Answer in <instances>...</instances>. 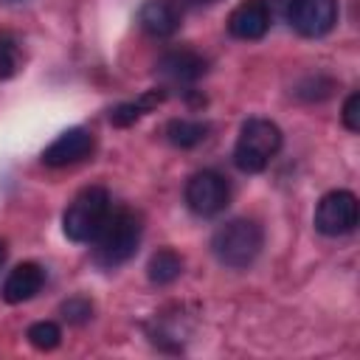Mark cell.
Instances as JSON below:
<instances>
[{
    "instance_id": "obj_4",
    "label": "cell",
    "mask_w": 360,
    "mask_h": 360,
    "mask_svg": "<svg viewBox=\"0 0 360 360\" xmlns=\"http://www.w3.org/2000/svg\"><path fill=\"white\" fill-rule=\"evenodd\" d=\"M264 245V233L253 219H231L211 236V250L225 267H248Z\"/></svg>"
},
{
    "instance_id": "obj_21",
    "label": "cell",
    "mask_w": 360,
    "mask_h": 360,
    "mask_svg": "<svg viewBox=\"0 0 360 360\" xmlns=\"http://www.w3.org/2000/svg\"><path fill=\"white\" fill-rule=\"evenodd\" d=\"M186 3H191V6H200V3H211V0H186Z\"/></svg>"
},
{
    "instance_id": "obj_3",
    "label": "cell",
    "mask_w": 360,
    "mask_h": 360,
    "mask_svg": "<svg viewBox=\"0 0 360 360\" xmlns=\"http://www.w3.org/2000/svg\"><path fill=\"white\" fill-rule=\"evenodd\" d=\"M281 149V129L270 118H248L233 146V163L239 172L259 174Z\"/></svg>"
},
{
    "instance_id": "obj_6",
    "label": "cell",
    "mask_w": 360,
    "mask_h": 360,
    "mask_svg": "<svg viewBox=\"0 0 360 360\" xmlns=\"http://www.w3.org/2000/svg\"><path fill=\"white\" fill-rule=\"evenodd\" d=\"M228 200H231V188H228V180L219 172L202 169V172L191 174L188 183H186V205L197 217H217V214H222Z\"/></svg>"
},
{
    "instance_id": "obj_13",
    "label": "cell",
    "mask_w": 360,
    "mask_h": 360,
    "mask_svg": "<svg viewBox=\"0 0 360 360\" xmlns=\"http://www.w3.org/2000/svg\"><path fill=\"white\" fill-rule=\"evenodd\" d=\"M180 273H183V259H180V253H174L172 248L155 250L152 259H149V264H146V276H149V281L158 284V287L172 284L174 278H180Z\"/></svg>"
},
{
    "instance_id": "obj_9",
    "label": "cell",
    "mask_w": 360,
    "mask_h": 360,
    "mask_svg": "<svg viewBox=\"0 0 360 360\" xmlns=\"http://www.w3.org/2000/svg\"><path fill=\"white\" fill-rule=\"evenodd\" d=\"M205 70H208L205 56H200L191 48H177L158 59V73L172 84H194L197 79L205 76Z\"/></svg>"
},
{
    "instance_id": "obj_17",
    "label": "cell",
    "mask_w": 360,
    "mask_h": 360,
    "mask_svg": "<svg viewBox=\"0 0 360 360\" xmlns=\"http://www.w3.org/2000/svg\"><path fill=\"white\" fill-rule=\"evenodd\" d=\"M59 312H62V318H65L68 323L82 326V323H87V321L93 318V304H90L84 295H73V298H68V301L59 307Z\"/></svg>"
},
{
    "instance_id": "obj_8",
    "label": "cell",
    "mask_w": 360,
    "mask_h": 360,
    "mask_svg": "<svg viewBox=\"0 0 360 360\" xmlns=\"http://www.w3.org/2000/svg\"><path fill=\"white\" fill-rule=\"evenodd\" d=\"M93 152V135L84 127H70L65 132H59L42 152V163L45 166H70L79 163L82 158H87Z\"/></svg>"
},
{
    "instance_id": "obj_16",
    "label": "cell",
    "mask_w": 360,
    "mask_h": 360,
    "mask_svg": "<svg viewBox=\"0 0 360 360\" xmlns=\"http://www.w3.org/2000/svg\"><path fill=\"white\" fill-rule=\"evenodd\" d=\"M25 338H28V343H31L34 349H39V352H51V349L59 346V340H62V329H59L53 321H37V323L28 326Z\"/></svg>"
},
{
    "instance_id": "obj_18",
    "label": "cell",
    "mask_w": 360,
    "mask_h": 360,
    "mask_svg": "<svg viewBox=\"0 0 360 360\" xmlns=\"http://www.w3.org/2000/svg\"><path fill=\"white\" fill-rule=\"evenodd\" d=\"M17 48L8 37L0 39V79H11L17 73Z\"/></svg>"
},
{
    "instance_id": "obj_7",
    "label": "cell",
    "mask_w": 360,
    "mask_h": 360,
    "mask_svg": "<svg viewBox=\"0 0 360 360\" xmlns=\"http://www.w3.org/2000/svg\"><path fill=\"white\" fill-rule=\"evenodd\" d=\"M287 20L301 37H323L338 22V0H290Z\"/></svg>"
},
{
    "instance_id": "obj_1",
    "label": "cell",
    "mask_w": 360,
    "mask_h": 360,
    "mask_svg": "<svg viewBox=\"0 0 360 360\" xmlns=\"http://www.w3.org/2000/svg\"><path fill=\"white\" fill-rule=\"evenodd\" d=\"M143 236V219L132 208H115L110 211L107 222L101 225L98 236L93 239V262L104 270H112L124 262H129L141 245Z\"/></svg>"
},
{
    "instance_id": "obj_12",
    "label": "cell",
    "mask_w": 360,
    "mask_h": 360,
    "mask_svg": "<svg viewBox=\"0 0 360 360\" xmlns=\"http://www.w3.org/2000/svg\"><path fill=\"white\" fill-rule=\"evenodd\" d=\"M138 22L149 37L166 39L180 28V14L169 0H143L138 8Z\"/></svg>"
},
{
    "instance_id": "obj_20",
    "label": "cell",
    "mask_w": 360,
    "mask_h": 360,
    "mask_svg": "<svg viewBox=\"0 0 360 360\" xmlns=\"http://www.w3.org/2000/svg\"><path fill=\"white\" fill-rule=\"evenodd\" d=\"M3 262H6V242L0 239V267H3Z\"/></svg>"
},
{
    "instance_id": "obj_14",
    "label": "cell",
    "mask_w": 360,
    "mask_h": 360,
    "mask_svg": "<svg viewBox=\"0 0 360 360\" xmlns=\"http://www.w3.org/2000/svg\"><path fill=\"white\" fill-rule=\"evenodd\" d=\"M163 90H146L143 96H138L135 101H124V104H118L112 112H110V121H112V127H132L141 115H146L152 107H158L160 101H163Z\"/></svg>"
},
{
    "instance_id": "obj_15",
    "label": "cell",
    "mask_w": 360,
    "mask_h": 360,
    "mask_svg": "<svg viewBox=\"0 0 360 360\" xmlns=\"http://www.w3.org/2000/svg\"><path fill=\"white\" fill-rule=\"evenodd\" d=\"M208 135V124L202 121H191V118H172L166 124V138L172 146H180V149H191L197 143H202Z\"/></svg>"
},
{
    "instance_id": "obj_11",
    "label": "cell",
    "mask_w": 360,
    "mask_h": 360,
    "mask_svg": "<svg viewBox=\"0 0 360 360\" xmlns=\"http://www.w3.org/2000/svg\"><path fill=\"white\" fill-rule=\"evenodd\" d=\"M45 284V270L37 264V262H22L17 264L6 281H3V301L6 304H22L28 298H34Z\"/></svg>"
},
{
    "instance_id": "obj_2",
    "label": "cell",
    "mask_w": 360,
    "mask_h": 360,
    "mask_svg": "<svg viewBox=\"0 0 360 360\" xmlns=\"http://www.w3.org/2000/svg\"><path fill=\"white\" fill-rule=\"evenodd\" d=\"M110 211H112V205H110L107 188L104 186H87L68 202V208L62 214V231L70 242L87 245L98 236Z\"/></svg>"
},
{
    "instance_id": "obj_5",
    "label": "cell",
    "mask_w": 360,
    "mask_h": 360,
    "mask_svg": "<svg viewBox=\"0 0 360 360\" xmlns=\"http://www.w3.org/2000/svg\"><path fill=\"white\" fill-rule=\"evenodd\" d=\"M357 225V197L346 188L329 191L315 205V231L323 236H346Z\"/></svg>"
},
{
    "instance_id": "obj_19",
    "label": "cell",
    "mask_w": 360,
    "mask_h": 360,
    "mask_svg": "<svg viewBox=\"0 0 360 360\" xmlns=\"http://www.w3.org/2000/svg\"><path fill=\"white\" fill-rule=\"evenodd\" d=\"M340 118H343V127H346L349 132H357V129H360V93H352V96L346 98Z\"/></svg>"
},
{
    "instance_id": "obj_10",
    "label": "cell",
    "mask_w": 360,
    "mask_h": 360,
    "mask_svg": "<svg viewBox=\"0 0 360 360\" xmlns=\"http://www.w3.org/2000/svg\"><path fill=\"white\" fill-rule=\"evenodd\" d=\"M270 28V6L264 0H242L228 14V31L236 39H262Z\"/></svg>"
}]
</instances>
